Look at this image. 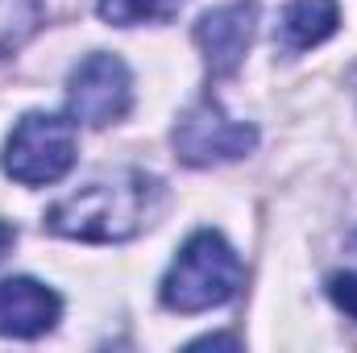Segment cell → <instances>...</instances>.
<instances>
[{"label":"cell","instance_id":"8","mask_svg":"<svg viewBox=\"0 0 357 353\" xmlns=\"http://www.w3.org/2000/svg\"><path fill=\"white\" fill-rule=\"evenodd\" d=\"M337 29H341V4L337 0H291L274 25V50L295 59V54L328 42Z\"/></svg>","mask_w":357,"mask_h":353},{"label":"cell","instance_id":"7","mask_svg":"<svg viewBox=\"0 0 357 353\" xmlns=\"http://www.w3.org/2000/svg\"><path fill=\"white\" fill-rule=\"evenodd\" d=\"M63 320V299L38 278H0V337L33 341Z\"/></svg>","mask_w":357,"mask_h":353},{"label":"cell","instance_id":"12","mask_svg":"<svg viewBox=\"0 0 357 353\" xmlns=\"http://www.w3.org/2000/svg\"><path fill=\"white\" fill-rule=\"evenodd\" d=\"M13 241H17V229H13L8 220H0V262H4V254L13 250Z\"/></svg>","mask_w":357,"mask_h":353},{"label":"cell","instance_id":"5","mask_svg":"<svg viewBox=\"0 0 357 353\" xmlns=\"http://www.w3.org/2000/svg\"><path fill=\"white\" fill-rule=\"evenodd\" d=\"M129 104H133V75L116 54L96 50L67 80V112L75 125L88 129L116 125L129 112Z\"/></svg>","mask_w":357,"mask_h":353},{"label":"cell","instance_id":"9","mask_svg":"<svg viewBox=\"0 0 357 353\" xmlns=\"http://www.w3.org/2000/svg\"><path fill=\"white\" fill-rule=\"evenodd\" d=\"M187 0H96L100 17L108 25H162L178 17Z\"/></svg>","mask_w":357,"mask_h":353},{"label":"cell","instance_id":"13","mask_svg":"<svg viewBox=\"0 0 357 353\" xmlns=\"http://www.w3.org/2000/svg\"><path fill=\"white\" fill-rule=\"evenodd\" d=\"M204 345H229V350H237V337H199L195 350H204Z\"/></svg>","mask_w":357,"mask_h":353},{"label":"cell","instance_id":"4","mask_svg":"<svg viewBox=\"0 0 357 353\" xmlns=\"http://www.w3.org/2000/svg\"><path fill=\"white\" fill-rule=\"evenodd\" d=\"M175 154L187 167H220V163H237L245 154H254L258 146V129L245 121H233L216 100H199L191 104L175 121Z\"/></svg>","mask_w":357,"mask_h":353},{"label":"cell","instance_id":"3","mask_svg":"<svg viewBox=\"0 0 357 353\" xmlns=\"http://www.w3.org/2000/svg\"><path fill=\"white\" fill-rule=\"evenodd\" d=\"M79 142H75V121L54 117V112H25L8 142H4V175L25 183V187H46L59 183L75 167Z\"/></svg>","mask_w":357,"mask_h":353},{"label":"cell","instance_id":"11","mask_svg":"<svg viewBox=\"0 0 357 353\" xmlns=\"http://www.w3.org/2000/svg\"><path fill=\"white\" fill-rule=\"evenodd\" d=\"M349 254H354V266L328 274V299H333L349 320H357V237L349 241Z\"/></svg>","mask_w":357,"mask_h":353},{"label":"cell","instance_id":"6","mask_svg":"<svg viewBox=\"0 0 357 353\" xmlns=\"http://www.w3.org/2000/svg\"><path fill=\"white\" fill-rule=\"evenodd\" d=\"M254 29H258V0L220 4V8H212L195 21V46H199V54H204V63L216 80L233 75L245 63Z\"/></svg>","mask_w":357,"mask_h":353},{"label":"cell","instance_id":"10","mask_svg":"<svg viewBox=\"0 0 357 353\" xmlns=\"http://www.w3.org/2000/svg\"><path fill=\"white\" fill-rule=\"evenodd\" d=\"M42 0H0V59L21 50L42 25Z\"/></svg>","mask_w":357,"mask_h":353},{"label":"cell","instance_id":"1","mask_svg":"<svg viewBox=\"0 0 357 353\" xmlns=\"http://www.w3.org/2000/svg\"><path fill=\"white\" fill-rule=\"evenodd\" d=\"M162 208H167V187L158 179L146 171H121L59 200L46 212V229L71 241L112 246L146 233L162 216Z\"/></svg>","mask_w":357,"mask_h":353},{"label":"cell","instance_id":"14","mask_svg":"<svg viewBox=\"0 0 357 353\" xmlns=\"http://www.w3.org/2000/svg\"><path fill=\"white\" fill-rule=\"evenodd\" d=\"M349 84H354V96H357V67H354V75H349Z\"/></svg>","mask_w":357,"mask_h":353},{"label":"cell","instance_id":"2","mask_svg":"<svg viewBox=\"0 0 357 353\" xmlns=\"http://www.w3.org/2000/svg\"><path fill=\"white\" fill-rule=\"evenodd\" d=\"M245 283V266L237 258V250L212 233L199 229L183 241V250L175 254V262L162 274V308H171L178 316H195V312H212L220 303H229Z\"/></svg>","mask_w":357,"mask_h":353}]
</instances>
